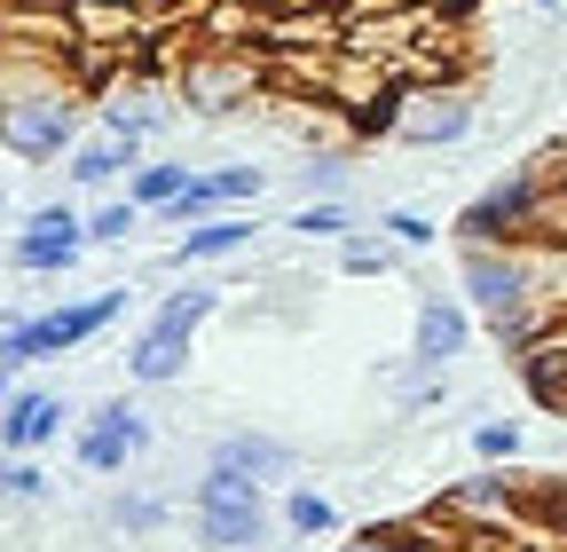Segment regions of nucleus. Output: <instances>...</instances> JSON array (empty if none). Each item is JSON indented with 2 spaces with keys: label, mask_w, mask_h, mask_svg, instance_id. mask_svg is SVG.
Returning <instances> with one entry per match:
<instances>
[{
  "label": "nucleus",
  "mask_w": 567,
  "mask_h": 552,
  "mask_svg": "<svg viewBox=\"0 0 567 552\" xmlns=\"http://www.w3.org/2000/svg\"><path fill=\"white\" fill-rule=\"evenodd\" d=\"M457 285L481 308V324L496 331V348H528L551 331L544 308V253L536 245H457Z\"/></svg>",
  "instance_id": "obj_1"
},
{
  "label": "nucleus",
  "mask_w": 567,
  "mask_h": 552,
  "mask_svg": "<svg viewBox=\"0 0 567 552\" xmlns=\"http://www.w3.org/2000/svg\"><path fill=\"white\" fill-rule=\"evenodd\" d=\"M9 55V80H0V151L24 159V166H48L80 143V88L48 72V55L32 48H0Z\"/></svg>",
  "instance_id": "obj_2"
},
{
  "label": "nucleus",
  "mask_w": 567,
  "mask_h": 552,
  "mask_svg": "<svg viewBox=\"0 0 567 552\" xmlns=\"http://www.w3.org/2000/svg\"><path fill=\"white\" fill-rule=\"evenodd\" d=\"M268 88H276V63L260 48H229V40H197L174 72V103L197 119H237V111L268 103Z\"/></svg>",
  "instance_id": "obj_3"
},
{
  "label": "nucleus",
  "mask_w": 567,
  "mask_h": 552,
  "mask_svg": "<svg viewBox=\"0 0 567 552\" xmlns=\"http://www.w3.org/2000/svg\"><path fill=\"white\" fill-rule=\"evenodd\" d=\"M559 182H567L559 159H528V166H513L505 182H488V190L465 205V214L450 222L457 245H536V222H544V205H551Z\"/></svg>",
  "instance_id": "obj_4"
},
{
  "label": "nucleus",
  "mask_w": 567,
  "mask_h": 552,
  "mask_svg": "<svg viewBox=\"0 0 567 552\" xmlns=\"http://www.w3.org/2000/svg\"><path fill=\"white\" fill-rule=\"evenodd\" d=\"M221 308V293L213 285H182V293H166L158 300V316L134 331V348H126V379L134 387H174L182 371H189V339H197V324Z\"/></svg>",
  "instance_id": "obj_5"
},
{
  "label": "nucleus",
  "mask_w": 567,
  "mask_h": 552,
  "mask_svg": "<svg viewBox=\"0 0 567 552\" xmlns=\"http://www.w3.org/2000/svg\"><path fill=\"white\" fill-rule=\"evenodd\" d=\"M197 544L205 552H268V498L237 466H205L197 481Z\"/></svg>",
  "instance_id": "obj_6"
},
{
  "label": "nucleus",
  "mask_w": 567,
  "mask_h": 552,
  "mask_svg": "<svg viewBox=\"0 0 567 552\" xmlns=\"http://www.w3.org/2000/svg\"><path fill=\"white\" fill-rule=\"evenodd\" d=\"M126 293H87V300H71V308H48V316H17V324H0V364L24 371L40 356H71V348H87V339L103 324H118Z\"/></svg>",
  "instance_id": "obj_7"
},
{
  "label": "nucleus",
  "mask_w": 567,
  "mask_h": 552,
  "mask_svg": "<svg viewBox=\"0 0 567 552\" xmlns=\"http://www.w3.org/2000/svg\"><path fill=\"white\" fill-rule=\"evenodd\" d=\"M465 134H473V80H425V88H410L394 143H410V151H450V143H465Z\"/></svg>",
  "instance_id": "obj_8"
},
{
  "label": "nucleus",
  "mask_w": 567,
  "mask_h": 552,
  "mask_svg": "<svg viewBox=\"0 0 567 552\" xmlns=\"http://www.w3.org/2000/svg\"><path fill=\"white\" fill-rule=\"evenodd\" d=\"M71 9V40H80V55H126L151 40V0H63Z\"/></svg>",
  "instance_id": "obj_9"
},
{
  "label": "nucleus",
  "mask_w": 567,
  "mask_h": 552,
  "mask_svg": "<svg viewBox=\"0 0 567 552\" xmlns=\"http://www.w3.org/2000/svg\"><path fill=\"white\" fill-rule=\"evenodd\" d=\"M260 190H268V166H213V174H197V182L166 205V222H174V229H197V222H213V214H245Z\"/></svg>",
  "instance_id": "obj_10"
},
{
  "label": "nucleus",
  "mask_w": 567,
  "mask_h": 552,
  "mask_svg": "<svg viewBox=\"0 0 567 552\" xmlns=\"http://www.w3.org/2000/svg\"><path fill=\"white\" fill-rule=\"evenodd\" d=\"M80 253H87V222L71 214V205H40V214L24 222V237H17V268H32V276L80 268Z\"/></svg>",
  "instance_id": "obj_11"
},
{
  "label": "nucleus",
  "mask_w": 567,
  "mask_h": 552,
  "mask_svg": "<svg viewBox=\"0 0 567 552\" xmlns=\"http://www.w3.org/2000/svg\"><path fill=\"white\" fill-rule=\"evenodd\" d=\"M142 450H151V419H142L126 395H118V402H103L95 419L80 427V466H87V473H118V466H126V458H142Z\"/></svg>",
  "instance_id": "obj_12"
},
{
  "label": "nucleus",
  "mask_w": 567,
  "mask_h": 552,
  "mask_svg": "<svg viewBox=\"0 0 567 552\" xmlns=\"http://www.w3.org/2000/svg\"><path fill=\"white\" fill-rule=\"evenodd\" d=\"M473 339V316L457 300H417V331H410V364L417 371H450Z\"/></svg>",
  "instance_id": "obj_13"
},
{
  "label": "nucleus",
  "mask_w": 567,
  "mask_h": 552,
  "mask_svg": "<svg viewBox=\"0 0 567 552\" xmlns=\"http://www.w3.org/2000/svg\"><path fill=\"white\" fill-rule=\"evenodd\" d=\"M63 435V395H48V387H17L9 395V410H0V450H40V442H55Z\"/></svg>",
  "instance_id": "obj_14"
},
{
  "label": "nucleus",
  "mask_w": 567,
  "mask_h": 552,
  "mask_svg": "<svg viewBox=\"0 0 567 552\" xmlns=\"http://www.w3.org/2000/svg\"><path fill=\"white\" fill-rule=\"evenodd\" d=\"M134 134H118V126H95V134H80V143H71V182L80 190H103V182H118V174H134Z\"/></svg>",
  "instance_id": "obj_15"
},
{
  "label": "nucleus",
  "mask_w": 567,
  "mask_h": 552,
  "mask_svg": "<svg viewBox=\"0 0 567 552\" xmlns=\"http://www.w3.org/2000/svg\"><path fill=\"white\" fill-rule=\"evenodd\" d=\"M450 521H481V529H513L520 505H513V473H481V481H457V490L442 498Z\"/></svg>",
  "instance_id": "obj_16"
},
{
  "label": "nucleus",
  "mask_w": 567,
  "mask_h": 552,
  "mask_svg": "<svg viewBox=\"0 0 567 552\" xmlns=\"http://www.w3.org/2000/svg\"><path fill=\"white\" fill-rule=\"evenodd\" d=\"M402 103H410V88H402V80H386V88H371V95L339 103L347 143H386V134H402Z\"/></svg>",
  "instance_id": "obj_17"
},
{
  "label": "nucleus",
  "mask_w": 567,
  "mask_h": 552,
  "mask_svg": "<svg viewBox=\"0 0 567 552\" xmlns=\"http://www.w3.org/2000/svg\"><path fill=\"white\" fill-rule=\"evenodd\" d=\"M166 119H174L166 88H111V95H103V126L134 134V143H151V134H166Z\"/></svg>",
  "instance_id": "obj_18"
},
{
  "label": "nucleus",
  "mask_w": 567,
  "mask_h": 552,
  "mask_svg": "<svg viewBox=\"0 0 567 552\" xmlns=\"http://www.w3.org/2000/svg\"><path fill=\"white\" fill-rule=\"evenodd\" d=\"M252 237H260V222H245V214H213V222H197V229L174 245V260H237Z\"/></svg>",
  "instance_id": "obj_19"
},
{
  "label": "nucleus",
  "mask_w": 567,
  "mask_h": 552,
  "mask_svg": "<svg viewBox=\"0 0 567 552\" xmlns=\"http://www.w3.org/2000/svg\"><path fill=\"white\" fill-rule=\"evenodd\" d=\"M205 466H237V473H252V481H276V473H292V450H284L276 435H221Z\"/></svg>",
  "instance_id": "obj_20"
},
{
  "label": "nucleus",
  "mask_w": 567,
  "mask_h": 552,
  "mask_svg": "<svg viewBox=\"0 0 567 552\" xmlns=\"http://www.w3.org/2000/svg\"><path fill=\"white\" fill-rule=\"evenodd\" d=\"M189 182H197L189 166H174V159H158V166H134V174H126V197L142 205V214H166V205H174V197H182Z\"/></svg>",
  "instance_id": "obj_21"
},
{
  "label": "nucleus",
  "mask_w": 567,
  "mask_h": 552,
  "mask_svg": "<svg viewBox=\"0 0 567 552\" xmlns=\"http://www.w3.org/2000/svg\"><path fill=\"white\" fill-rule=\"evenodd\" d=\"M347 151H354V143H323V151H308L292 182H300L308 197H339V190H347V174H354V166H347Z\"/></svg>",
  "instance_id": "obj_22"
},
{
  "label": "nucleus",
  "mask_w": 567,
  "mask_h": 552,
  "mask_svg": "<svg viewBox=\"0 0 567 552\" xmlns=\"http://www.w3.org/2000/svg\"><path fill=\"white\" fill-rule=\"evenodd\" d=\"M284 529H292V536H331L339 529V505L323 490H308V481H292V498H284Z\"/></svg>",
  "instance_id": "obj_23"
},
{
  "label": "nucleus",
  "mask_w": 567,
  "mask_h": 552,
  "mask_svg": "<svg viewBox=\"0 0 567 552\" xmlns=\"http://www.w3.org/2000/svg\"><path fill=\"white\" fill-rule=\"evenodd\" d=\"M339 552H450V544H434L417 521H386V529H354Z\"/></svg>",
  "instance_id": "obj_24"
},
{
  "label": "nucleus",
  "mask_w": 567,
  "mask_h": 552,
  "mask_svg": "<svg viewBox=\"0 0 567 552\" xmlns=\"http://www.w3.org/2000/svg\"><path fill=\"white\" fill-rule=\"evenodd\" d=\"M292 237H323V245H347L354 237V214H347V197H316L292 214Z\"/></svg>",
  "instance_id": "obj_25"
},
{
  "label": "nucleus",
  "mask_w": 567,
  "mask_h": 552,
  "mask_svg": "<svg viewBox=\"0 0 567 552\" xmlns=\"http://www.w3.org/2000/svg\"><path fill=\"white\" fill-rule=\"evenodd\" d=\"M394 253H402L394 237H347V245H339V268H347V276H386Z\"/></svg>",
  "instance_id": "obj_26"
},
{
  "label": "nucleus",
  "mask_w": 567,
  "mask_h": 552,
  "mask_svg": "<svg viewBox=\"0 0 567 552\" xmlns=\"http://www.w3.org/2000/svg\"><path fill=\"white\" fill-rule=\"evenodd\" d=\"M111 529H126V536H151V529H166V498H151V490L118 498V505H111Z\"/></svg>",
  "instance_id": "obj_27"
},
{
  "label": "nucleus",
  "mask_w": 567,
  "mask_h": 552,
  "mask_svg": "<svg viewBox=\"0 0 567 552\" xmlns=\"http://www.w3.org/2000/svg\"><path fill=\"white\" fill-rule=\"evenodd\" d=\"M134 222H142V205H134V197H111V205H95V214H87V245H118Z\"/></svg>",
  "instance_id": "obj_28"
},
{
  "label": "nucleus",
  "mask_w": 567,
  "mask_h": 552,
  "mask_svg": "<svg viewBox=\"0 0 567 552\" xmlns=\"http://www.w3.org/2000/svg\"><path fill=\"white\" fill-rule=\"evenodd\" d=\"M473 458H488V466L520 458V427L513 419H473Z\"/></svg>",
  "instance_id": "obj_29"
},
{
  "label": "nucleus",
  "mask_w": 567,
  "mask_h": 552,
  "mask_svg": "<svg viewBox=\"0 0 567 552\" xmlns=\"http://www.w3.org/2000/svg\"><path fill=\"white\" fill-rule=\"evenodd\" d=\"M379 237H394L402 253H425V245H434L442 229H434V222H425V214H410V205H394V214L379 222Z\"/></svg>",
  "instance_id": "obj_30"
},
{
  "label": "nucleus",
  "mask_w": 567,
  "mask_h": 552,
  "mask_svg": "<svg viewBox=\"0 0 567 552\" xmlns=\"http://www.w3.org/2000/svg\"><path fill=\"white\" fill-rule=\"evenodd\" d=\"M434 402H442V379L434 371H410L402 379V419H417V410H434Z\"/></svg>",
  "instance_id": "obj_31"
},
{
  "label": "nucleus",
  "mask_w": 567,
  "mask_h": 552,
  "mask_svg": "<svg viewBox=\"0 0 567 552\" xmlns=\"http://www.w3.org/2000/svg\"><path fill=\"white\" fill-rule=\"evenodd\" d=\"M17 498H48V473L32 458H17Z\"/></svg>",
  "instance_id": "obj_32"
},
{
  "label": "nucleus",
  "mask_w": 567,
  "mask_h": 552,
  "mask_svg": "<svg viewBox=\"0 0 567 552\" xmlns=\"http://www.w3.org/2000/svg\"><path fill=\"white\" fill-rule=\"evenodd\" d=\"M0 498H17V450H0Z\"/></svg>",
  "instance_id": "obj_33"
},
{
  "label": "nucleus",
  "mask_w": 567,
  "mask_h": 552,
  "mask_svg": "<svg viewBox=\"0 0 567 552\" xmlns=\"http://www.w3.org/2000/svg\"><path fill=\"white\" fill-rule=\"evenodd\" d=\"M9 395H17V387H9V364H0V410H9Z\"/></svg>",
  "instance_id": "obj_34"
},
{
  "label": "nucleus",
  "mask_w": 567,
  "mask_h": 552,
  "mask_svg": "<svg viewBox=\"0 0 567 552\" xmlns=\"http://www.w3.org/2000/svg\"><path fill=\"white\" fill-rule=\"evenodd\" d=\"M528 9H567V0H528Z\"/></svg>",
  "instance_id": "obj_35"
},
{
  "label": "nucleus",
  "mask_w": 567,
  "mask_h": 552,
  "mask_svg": "<svg viewBox=\"0 0 567 552\" xmlns=\"http://www.w3.org/2000/svg\"><path fill=\"white\" fill-rule=\"evenodd\" d=\"M0 214H9V190H0Z\"/></svg>",
  "instance_id": "obj_36"
}]
</instances>
